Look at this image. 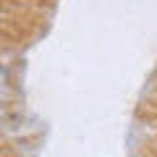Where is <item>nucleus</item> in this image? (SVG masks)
I'll return each instance as SVG.
<instances>
[]
</instances>
